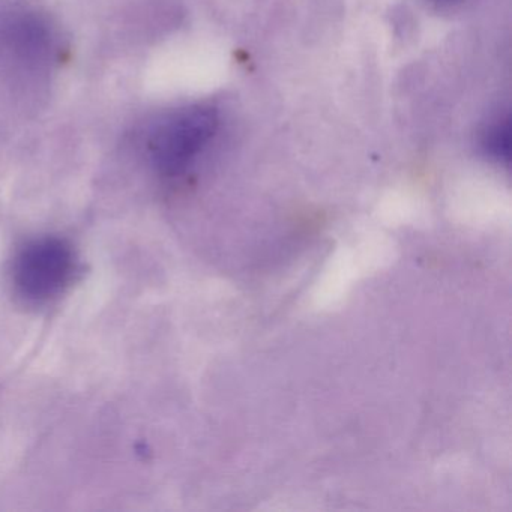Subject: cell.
<instances>
[{
	"mask_svg": "<svg viewBox=\"0 0 512 512\" xmlns=\"http://www.w3.org/2000/svg\"><path fill=\"white\" fill-rule=\"evenodd\" d=\"M82 274L76 247L61 235L32 236L14 251L8 284L20 304L44 308L58 302Z\"/></svg>",
	"mask_w": 512,
	"mask_h": 512,
	"instance_id": "cell-1",
	"label": "cell"
},
{
	"mask_svg": "<svg viewBox=\"0 0 512 512\" xmlns=\"http://www.w3.org/2000/svg\"><path fill=\"white\" fill-rule=\"evenodd\" d=\"M220 119L209 106H190L163 116L149 128L146 155L161 175L176 176L188 169L217 134Z\"/></svg>",
	"mask_w": 512,
	"mask_h": 512,
	"instance_id": "cell-2",
	"label": "cell"
},
{
	"mask_svg": "<svg viewBox=\"0 0 512 512\" xmlns=\"http://www.w3.org/2000/svg\"><path fill=\"white\" fill-rule=\"evenodd\" d=\"M509 145H511V127L509 119H500L491 125L482 137V146L491 157L497 160H508Z\"/></svg>",
	"mask_w": 512,
	"mask_h": 512,
	"instance_id": "cell-3",
	"label": "cell"
},
{
	"mask_svg": "<svg viewBox=\"0 0 512 512\" xmlns=\"http://www.w3.org/2000/svg\"><path fill=\"white\" fill-rule=\"evenodd\" d=\"M434 2H452V0H434Z\"/></svg>",
	"mask_w": 512,
	"mask_h": 512,
	"instance_id": "cell-4",
	"label": "cell"
}]
</instances>
